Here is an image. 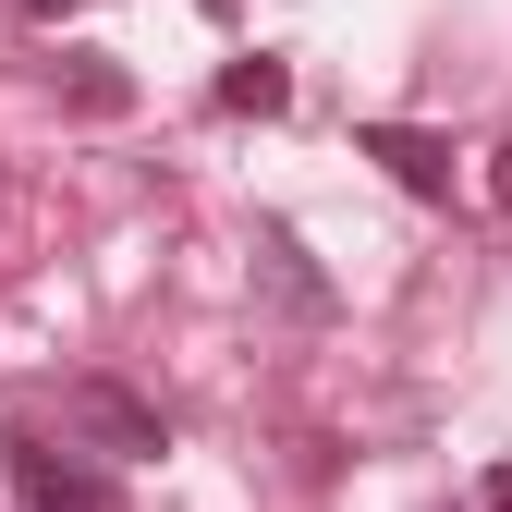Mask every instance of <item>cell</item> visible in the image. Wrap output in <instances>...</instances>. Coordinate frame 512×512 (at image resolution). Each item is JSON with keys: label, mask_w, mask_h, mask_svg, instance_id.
Listing matches in <instances>:
<instances>
[{"label": "cell", "mask_w": 512, "mask_h": 512, "mask_svg": "<svg viewBox=\"0 0 512 512\" xmlns=\"http://www.w3.org/2000/svg\"><path fill=\"white\" fill-rule=\"evenodd\" d=\"M0 476L25 488V512H122V488L86 464V439H37V427H13V439H0Z\"/></svg>", "instance_id": "6da1fadb"}, {"label": "cell", "mask_w": 512, "mask_h": 512, "mask_svg": "<svg viewBox=\"0 0 512 512\" xmlns=\"http://www.w3.org/2000/svg\"><path fill=\"white\" fill-rule=\"evenodd\" d=\"M488 208H500V220H512V135H500V147H488Z\"/></svg>", "instance_id": "52a82bcc"}, {"label": "cell", "mask_w": 512, "mask_h": 512, "mask_svg": "<svg viewBox=\"0 0 512 512\" xmlns=\"http://www.w3.org/2000/svg\"><path fill=\"white\" fill-rule=\"evenodd\" d=\"M208 98H220L232 122H281V110H293V61H269V49H256V61H232Z\"/></svg>", "instance_id": "5b68a950"}, {"label": "cell", "mask_w": 512, "mask_h": 512, "mask_svg": "<svg viewBox=\"0 0 512 512\" xmlns=\"http://www.w3.org/2000/svg\"><path fill=\"white\" fill-rule=\"evenodd\" d=\"M25 13H86V0H25Z\"/></svg>", "instance_id": "9c48e42d"}, {"label": "cell", "mask_w": 512, "mask_h": 512, "mask_svg": "<svg viewBox=\"0 0 512 512\" xmlns=\"http://www.w3.org/2000/svg\"><path fill=\"white\" fill-rule=\"evenodd\" d=\"M256 256H269V281L293 293V317H330V281H317V269H305V244H293L281 220H269V232H256Z\"/></svg>", "instance_id": "8992f818"}, {"label": "cell", "mask_w": 512, "mask_h": 512, "mask_svg": "<svg viewBox=\"0 0 512 512\" xmlns=\"http://www.w3.org/2000/svg\"><path fill=\"white\" fill-rule=\"evenodd\" d=\"M61 110H74V122H122V110H135V74L98 61V49H74V61H61Z\"/></svg>", "instance_id": "277c9868"}, {"label": "cell", "mask_w": 512, "mask_h": 512, "mask_svg": "<svg viewBox=\"0 0 512 512\" xmlns=\"http://www.w3.org/2000/svg\"><path fill=\"white\" fill-rule=\"evenodd\" d=\"M488 512H512V464H488Z\"/></svg>", "instance_id": "ba28073f"}, {"label": "cell", "mask_w": 512, "mask_h": 512, "mask_svg": "<svg viewBox=\"0 0 512 512\" xmlns=\"http://www.w3.org/2000/svg\"><path fill=\"white\" fill-rule=\"evenodd\" d=\"M354 159H378V171H391L403 196H427V208L452 196V147H439L427 122H354Z\"/></svg>", "instance_id": "3957f363"}, {"label": "cell", "mask_w": 512, "mask_h": 512, "mask_svg": "<svg viewBox=\"0 0 512 512\" xmlns=\"http://www.w3.org/2000/svg\"><path fill=\"white\" fill-rule=\"evenodd\" d=\"M61 427L86 439V452H122V464H147V452H171V427H159V403H135L122 378H74L61 391Z\"/></svg>", "instance_id": "7a4b0ae2"}]
</instances>
